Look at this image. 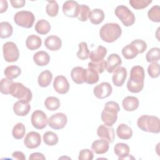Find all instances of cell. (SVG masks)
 I'll use <instances>...</instances> for the list:
<instances>
[{
    "mask_svg": "<svg viewBox=\"0 0 160 160\" xmlns=\"http://www.w3.org/2000/svg\"><path fill=\"white\" fill-rule=\"evenodd\" d=\"M144 70L141 66H133L130 71V77L127 82L128 89L133 93L141 92L144 87Z\"/></svg>",
    "mask_w": 160,
    "mask_h": 160,
    "instance_id": "6da1fadb",
    "label": "cell"
},
{
    "mask_svg": "<svg viewBox=\"0 0 160 160\" xmlns=\"http://www.w3.org/2000/svg\"><path fill=\"white\" fill-rule=\"evenodd\" d=\"M122 30L117 23L110 22L103 25L99 31V35L102 40L107 42H112L117 40L121 35Z\"/></svg>",
    "mask_w": 160,
    "mask_h": 160,
    "instance_id": "7a4b0ae2",
    "label": "cell"
},
{
    "mask_svg": "<svg viewBox=\"0 0 160 160\" xmlns=\"http://www.w3.org/2000/svg\"><path fill=\"white\" fill-rule=\"evenodd\" d=\"M119 111L118 103L112 101L107 102L101 113V119L104 124L108 126H112L117 121L118 112Z\"/></svg>",
    "mask_w": 160,
    "mask_h": 160,
    "instance_id": "3957f363",
    "label": "cell"
},
{
    "mask_svg": "<svg viewBox=\"0 0 160 160\" xmlns=\"http://www.w3.org/2000/svg\"><path fill=\"white\" fill-rule=\"evenodd\" d=\"M139 128L145 132L159 133L160 131L159 119L155 116L142 115L137 121Z\"/></svg>",
    "mask_w": 160,
    "mask_h": 160,
    "instance_id": "277c9868",
    "label": "cell"
},
{
    "mask_svg": "<svg viewBox=\"0 0 160 160\" xmlns=\"http://www.w3.org/2000/svg\"><path fill=\"white\" fill-rule=\"evenodd\" d=\"M11 94L13 97L19 99V101L27 103L31 101L32 96L31 90L20 82H14Z\"/></svg>",
    "mask_w": 160,
    "mask_h": 160,
    "instance_id": "5b68a950",
    "label": "cell"
},
{
    "mask_svg": "<svg viewBox=\"0 0 160 160\" xmlns=\"http://www.w3.org/2000/svg\"><path fill=\"white\" fill-rule=\"evenodd\" d=\"M114 12L125 26H132L135 22L134 13L126 6L120 5L117 6Z\"/></svg>",
    "mask_w": 160,
    "mask_h": 160,
    "instance_id": "8992f818",
    "label": "cell"
},
{
    "mask_svg": "<svg viewBox=\"0 0 160 160\" xmlns=\"http://www.w3.org/2000/svg\"><path fill=\"white\" fill-rule=\"evenodd\" d=\"M35 20L32 12L28 11H21L16 12L14 16L15 23L21 27L30 28L32 26Z\"/></svg>",
    "mask_w": 160,
    "mask_h": 160,
    "instance_id": "52a82bcc",
    "label": "cell"
},
{
    "mask_svg": "<svg viewBox=\"0 0 160 160\" xmlns=\"http://www.w3.org/2000/svg\"><path fill=\"white\" fill-rule=\"evenodd\" d=\"M3 56L6 61L12 62L16 61L19 56V49L13 42H7L2 46Z\"/></svg>",
    "mask_w": 160,
    "mask_h": 160,
    "instance_id": "ba28073f",
    "label": "cell"
},
{
    "mask_svg": "<svg viewBox=\"0 0 160 160\" xmlns=\"http://www.w3.org/2000/svg\"><path fill=\"white\" fill-rule=\"evenodd\" d=\"M32 125L38 129L45 128L48 123V119L46 114L41 110H36L33 112L31 118Z\"/></svg>",
    "mask_w": 160,
    "mask_h": 160,
    "instance_id": "9c48e42d",
    "label": "cell"
},
{
    "mask_svg": "<svg viewBox=\"0 0 160 160\" xmlns=\"http://www.w3.org/2000/svg\"><path fill=\"white\" fill-rule=\"evenodd\" d=\"M68 122L66 115L62 112H58L50 116L48 119L49 126L56 130L62 129Z\"/></svg>",
    "mask_w": 160,
    "mask_h": 160,
    "instance_id": "30bf717a",
    "label": "cell"
},
{
    "mask_svg": "<svg viewBox=\"0 0 160 160\" xmlns=\"http://www.w3.org/2000/svg\"><path fill=\"white\" fill-rule=\"evenodd\" d=\"M80 9V5L74 1H67L62 5L63 13L68 17H78Z\"/></svg>",
    "mask_w": 160,
    "mask_h": 160,
    "instance_id": "8fae6325",
    "label": "cell"
},
{
    "mask_svg": "<svg viewBox=\"0 0 160 160\" xmlns=\"http://www.w3.org/2000/svg\"><path fill=\"white\" fill-rule=\"evenodd\" d=\"M112 91L111 85L108 82H102L96 85L93 90L94 96L99 99H104L109 96Z\"/></svg>",
    "mask_w": 160,
    "mask_h": 160,
    "instance_id": "7c38bea8",
    "label": "cell"
},
{
    "mask_svg": "<svg viewBox=\"0 0 160 160\" xmlns=\"http://www.w3.org/2000/svg\"><path fill=\"white\" fill-rule=\"evenodd\" d=\"M53 88L59 94H64L69 89V84L66 77L59 75L55 78L53 82Z\"/></svg>",
    "mask_w": 160,
    "mask_h": 160,
    "instance_id": "4fadbf2b",
    "label": "cell"
},
{
    "mask_svg": "<svg viewBox=\"0 0 160 160\" xmlns=\"http://www.w3.org/2000/svg\"><path fill=\"white\" fill-rule=\"evenodd\" d=\"M97 135L109 142H112L114 140V128L105 124H101L97 129Z\"/></svg>",
    "mask_w": 160,
    "mask_h": 160,
    "instance_id": "5bb4252c",
    "label": "cell"
},
{
    "mask_svg": "<svg viewBox=\"0 0 160 160\" xmlns=\"http://www.w3.org/2000/svg\"><path fill=\"white\" fill-rule=\"evenodd\" d=\"M41 142L40 134L34 131H31L27 134L24 140V145L29 149H34L38 148Z\"/></svg>",
    "mask_w": 160,
    "mask_h": 160,
    "instance_id": "9a60e30c",
    "label": "cell"
},
{
    "mask_svg": "<svg viewBox=\"0 0 160 160\" xmlns=\"http://www.w3.org/2000/svg\"><path fill=\"white\" fill-rule=\"evenodd\" d=\"M122 63L120 56L117 54H110L106 61V70L108 72H114L118 68H119Z\"/></svg>",
    "mask_w": 160,
    "mask_h": 160,
    "instance_id": "2e32d148",
    "label": "cell"
},
{
    "mask_svg": "<svg viewBox=\"0 0 160 160\" xmlns=\"http://www.w3.org/2000/svg\"><path fill=\"white\" fill-rule=\"evenodd\" d=\"M127 76V71L124 67L118 68L112 75V82L116 86H121L124 84Z\"/></svg>",
    "mask_w": 160,
    "mask_h": 160,
    "instance_id": "e0dca14e",
    "label": "cell"
},
{
    "mask_svg": "<svg viewBox=\"0 0 160 160\" xmlns=\"http://www.w3.org/2000/svg\"><path fill=\"white\" fill-rule=\"evenodd\" d=\"M109 148V142L105 139H98L94 141L91 145L92 150L98 154L106 153Z\"/></svg>",
    "mask_w": 160,
    "mask_h": 160,
    "instance_id": "ac0fdd59",
    "label": "cell"
},
{
    "mask_svg": "<svg viewBox=\"0 0 160 160\" xmlns=\"http://www.w3.org/2000/svg\"><path fill=\"white\" fill-rule=\"evenodd\" d=\"M44 45L51 51H58L61 48L62 41L58 36L52 35L46 38L44 41Z\"/></svg>",
    "mask_w": 160,
    "mask_h": 160,
    "instance_id": "d6986e66",
    "label": "cell"
},
{
    "mask_svg": "<svg viewBox=\"0 0 160 160\" xmlns=\"http://www.w3.org/2000/svg\"><path fill=\"white\" fill-rule=\"evenodd\" d=\"M31 109V106L29 103L24 102L20 101H16L13 106L14 113L19 116H26Z\"/></svg>",
    "mask_w": 160,
    "mask_h": 160,
    "instance_id": "ffe728a7",
    "label": "cell"
},
{
    "mask_svg": "<svg viewBox=\"0 0 160 160\" xmlns=\"http://www.w3.org/2000/svg\"><path fill=\"white\" fill-rule=\"evenodd\" d=\"M71 76L72 81L78 84L84 82L85 69L82 67L77 66L74 68L71 72Z\"/></svg>",
    "mask_w": 160,
    "mask_h": 160,
    "instance_id": "44dd1931",
    "label": "cell"
},
{
    "mask_svg": "<svg viewBox=\"0 0 160 160\" xmlns=\"http://www.w3.org/2000/svg\"><path fill=\"white\" fill-rule=\"evenodd\" d=\"M139 100L134 96H127L122 100L123 108L127 111H133L139 107Z\"/></svg>",
    "mask_w": 160,
    "mask_h": 160,
    "instance_id": "7402d4cb",
    "label": "cell"
},
{
    "mask_svg": "<svg viewBox=\"0 0 160 160\" xmlns=\"http://www.w3.org/2000/svg\"><path fill=\"white\" fill-rule=\"evenodd\" d=\"M116 134L121 139L128 140L132 137V129L125 124H119L116 129Z\"/></svg>",
    "mask_w": 160,
    "mask_h": 160,
    "instance_id": "603a6c76",
    "label": "cell"
},
{
    "mask_svg": "<svg viewBox=\"0 0 160 160\" xmlns=\"http://www.w3.org/2000/svg\"><path fill=\"white\" fill-rule=\"evenodd\" d=\"M107 53V49L102 46H98L97 49L89 52V58L92 62H98L106 56Z\"/></svg>",
    "mask_w": 160,
    "mask_h": 160,
    "instance_id": "cb8c5ba5",
    "label": "cell"
},
{
    "mask_svg": "<svg viewBox=\"0 0 160 160\" xmlns=\"http://www.w3.org/2000/svg\"><path fill=\"white\" fill-rule=\"evenodd\" d=\"M33 60L38 66H46L49 63L50 61V56L48 52L40 51L34 54Z\"/></svg>",
    "mask_w": 160,
    "mask_h": 160,
    "instance_id": "d4e9b609",
    "label": "cell"
},
{
    "mask_svg": "<svg viewBox=\"0 0 160 160\" xmlns=\"http://www.w3.org/2000/svg\"><path fill=\"white\" fill-rule=\"evenodd\" d=\"M114 151L119 158V159H123L129 156V148L128 144L122 142L117 143L114 148Z\"/></svg>",
    "mask_w": 160,
    "mask_h": 160,
    "instance_id": "484cf974",
    "label": "cell"
},
{
    "mask_svg": "<svg viewBox=\"0 0 160 160\" xmlns=\"http://www.w3.org/2000/svg\"><path fill=\"white\" fill-rule=\"evenodd\" d=\"M52 79V74L49 70H45L40 73L38 78L39 85L42 88L48 86Z\"/></svg>",
    "mask_w": 160,
    "mask_h": 160,
    "instance_id": "4316f807",
    "label": "cell"
},
{
    "mask_svg": "<svg viewBox=\"0 0 160 160\" xmlns=\"http://www.w3.org/2000/svg\"><path fill=\"white\" fill-rule=\"evenodd\" d=\"M42 44L41 39L34 34L29 36L26 41V47L30 50H36L38 49Z\"/></svg>",
    "mask_w": 160,
    "mask_h": 160,
    "instance_id": "83f0119b",
    "label": "cell"
},
{
    "mask_svg": "<svg viewBox=\"0 0 160 160\" xmlns=\"http://www.w3.org/2000/svg\"><path fill=\"white\" fill-rule=\"evenodd\" d=\"M89 19L93 24H99L104 20V13L100 9H94L91 11Z\"/></svg>",
    "mask_w": 160,
    "mask_h": 160,
    "instance_id": "f1b7e54d",
    "label": "cell"
},
{
    "mask_svg": "<svg viewBox=\"0 0 160 160\" xmlns=\"http://www.w3.org/2000/svg\"><path fill=\"white\" fill-rule=\"evenodd\" d=\"M99 81L98 73L94 69L88 68L85 69L84 82L89 84H93Z\"/></svg>",
    "mask_w": 160,
    "mask_h": 160,
    "instance_id": "f546056e",
    "label": "cell"
},
{
    "mask_svg": "<svg viewBox=\"0 0 160 160\" xmlns=\"http://www.w3.org/2000/svg\"><path fill=\"white\" fill-rule=\"evenodd\" d=\"M51 29V25L45 19L39 20L35 25V30L39 34H46Z\"/></svg>",
    "mask_w": 160,
    "mask_h": 160,
    "instance_id": "4dcf8cb0",
    "label": "cell"
},
{
    "mask_svg": "<svg viewBox=\"0 0 160 160\" xmlns=\"http://www.w3.org/2000/svg\"><path fill=\"white\" fill-rule=\"evenodd\" d=\"M4 75L6 78L9 79H13L18 78L21 73V69L19 66L12 65L6 68L4 71Z\"/></svg>",
    "mask_w": 160,
    "mask_h": 160,
    "instance_id": "1f68e13d",
    "label": "cell"
},
{
    "mask_svg": "<svg viewBox=\"0 0 160 160\" xmlns=\"http://www.w3.org/2000/svg\"><path fill=\"white\" fill-rule=\"evenodd\" d=\"M12 27L8 22H1L0 23V37L2 39L8 38L12 34Z\"/></svg>",
    "mask_w": 160,
    "mask_h": 160,
    "instance_id": "d6a6232c",
    "label": "cell"
},
{
    "mask_svg": "<svg viewBox=\"0 0 160 160\" xmlns=\"http://www.w3.org/2000/svg\"><path fill=\"white\" fill-rule=\"evenodd\" d=\"M138 50L131 44L126 45L122 49V54L127 59H133L138 55Z\"/></svg>",
    "mask_w": 160,
    "mask_h": 160,
    "instance_id": "836d02e7",
    "label": "cell"
},
{
    "mask_svg": "<svg viewBox=\"0 0 160 160\" xmlns=\"http://www.w3.org/2000/svg\"><path fill=\"white\" fill-rule=\"evenodd\" d=\"M44 105L46 108L49 111H56L60 106V101L58 98L54 96L48 97L45 101Z\"/></svg>",
    "mask_w": 160,
    "mask_h": 160,
    "instance_id": "e575fe53",
    "label": "cell"
},
{
    "mask_svg": "<svg viewBox=\"0 0 160 160\" xmlns=\"http://www.w3.org/2000/svg\"><path fill=\"white\" fill-rule=\"evenodd\" d=\"M26 132V128L22 122L17 123L12 129V134L14 138L16 139H22Z\"/></svg>",
    "mask_w": 160,
    "mask_h": 160,
    "instance_id": "d590c367",
    "label": "cell"
},
{
    "mask_svg": "<svg viewBox=\"0 0 160 160\" xmlns=\"http://www.w3.org/2000/svg\"><path fill=\"white\" fill-rule=\"evenodd\" d=\"M58 137L52 131H47L43 135V141L46 145L54 146L58 142Z\"/></svg>",
    "mask_w": 160,
    "mask_h": 160,
    "instance_id": "8d00e7d4",
    "label": "cell"
},
{
    "mask_svg": "<svg viewBox=\"0 0 160 160\" xmlns=\"http://www.w3.org/2000/svg\"><path fill=\"white\" fill-rule=\"evenodd\" d=\"M146 59L149 62H158L160 59V49L159 48H151L146 53Z\"/></svg>",
    "mask_w": 160,
    "mask_h": 160,
    "instance_id": "74e56055",
    "label": "cell"
},
{
    "mask_svg": "<svg viewBox=\"0 0 160 160\" xmlns=\"http://www.w3.org/2000/svg\"><path fill=\"white\" fill-rule=\"evenodd\" d=\"M14 84V82L12 79L8 78H2L1 81V92L4 94H11V88Z\"/></svg>",
    "mask_w": 160,
    "mask_h": 160,
    "instance_id": "f35d334b",
    "label": "cell"
},
{
    "mask_svg": "<svg viewBox=\"0 0 160 160\" xmlns=\"http://www.w3.org/2000/svg\"><path fill=\"white\" fill-rule=\"evenodd\" d=\"M79 51L77 52V56L81 60L87 59L89 58V51L88 48V44L85 42H81L79 44Z\"/></svg>",
    "mask_w": 160,
    "mask_h": 160,
    "instance_id": "ab89813d",
    "label": "cell"
},
{
    "mask_svg": "<svg viewBox=\"0 0 160 160\" xmlns=\"http://www.w3.org/2000/svg\"><path fill=\"white\" fill-rule=\"evenodd\" d=\"M148 16L150 20L153 22H160V8L156 5L152 6L148 12Z\"/></svg>",
    "mask_w": 160,
    "mask_h": 160,
    "instance_id": "60d3db41",
    "label": "cell"
},
{
    "mask_svg": "<svg viewBox=\"0 0 160 160\" xmlns=\"http://www.w3.org/2000/svg\"><path fill=\"white\" fill-rule=\"evenodd\" d=\"M59 10L58 4L56 1H48L46 8V13L51 17H55L58 15Z\"/></svg>",
    "mask_w": 160,
    "mask_h": 160,
    "instance_id": "b9f144b4",
    "label": "cell"
},
{
    "mask_svg": "<svg viewBox=\"0 0 160 160\" xmlns=\"http://www.w3.org/2000/svg\"><path fill=\"white\" fill-rule=\"evenodd\" d=\"M88 68L95 70L98 73H102L106 69V61L104 59L98 62H89Z\"/></svg>",
    "mask_w": 160,
    "mask_h": 160,
    "instance_id": "7bdbcfd3",
    "label": "cell"
},
{
    "mask_svg": "<svg viewBox=\"0 0 160 160\" xmlns=\"http://www.w3.org/2000/svg\"><path fill=\"white\" fill-rule=\"evenodd\" d=\"M91 11L87 5L81 4L80 5L79 12L78 16V19L81 21H86L89 17Z\"/></svg>",
    "mask_w": 160,
    "mask_h": 160,
    "instance_id": "ee69618b",
    "label": "cell"
},
{
    "mask_svg": "<svg viewBox=\"0 0 160 160\" xmlns=\"http://www.w3.org/2000/svg\"><path fill=\"white\" fill-rule=\"evenodd\" d=\"M152 2L151 0H130V5L135 9H142Z\"/></svg>",
    "mask_w": 160,
    "mask_h": 160,
    "instance_id": "f6af8a7d",
    "label": "cell"
},
{
    "mask_svg": "<svg viewBox=\"0 0 160 160\" xmlns=\"http://www.w3.org/2000/svg\"><path fill=\"white\" fill-rule=\"evenodd\" d=\"M148 72L150 77L156 78L159 76V64L158 62H153L148 68Z\"/></svg>",
    "mask_w": 160,
    "mask_h": 160,
    "instance_id": "bcb514c9",
    "label": "cell"
},
{
    "mask_svg": "<svg viewBox=\"0 0 160 160\" xmlns=\"http://www.w3.org/2000/svg\"><path fill=\"white\" fill-rule=\"evenodd\" d=\"M131 44H132L136 48L138 54L144 52L147 48L146 42L142 39H135L133 41H132Z\"/></svg>",
    "mask_w": 160,
    "mask_h": 160,
    "instance_id": "7dc6e473",
    "label": "cell"
},
{
    "mask_svg": "<svg viewBox=\"0 0 160 160\" xmlns=\"http://www.w3.org/2000/svg\"><path fill=\"white\" fill-rule=\"evenodd\" d=\"M94 155L92 151L89 149H84L80 151L78 159L79 160H92Z\"/></svg>",
    "mask_w": 160,
    "mask_h": 160,
    "instance_id": "c3c4849f",
    "label": "cell"
},
{
    "mask_svg": "<svg viewBox=\"0 0 160 160\" xmlns=\"http://www.w3.org/2000/svg\"><path fill=\"white\" fill-rule=\"evenodd\" d=\"M10 2L13 8H20L25 5L26 1L24 0H11Z\"/></svg>",
    "mask_w": 160,
    "mask_h": 160,
    "instance_id": "681fc988",
    "label": "cell"
},
{
    "mask_svg": "<svg viewBox=\"0 0 160 160\" xmlns=\"http://www.w3.org/2000/svg\"><path fill=\"white\" fill-rule=\"evenodd\" d=\"M29 160H32V159H46L45 156L40 152H34L32 153L29 158Z\"/></svg>",
    "mask_w": 160,
    "mask_h": 160,
    "instance_id": "f907efd6",
    "label": "cell"
},
{
    "mask_svg": "<svg viewBox=\"0 0 160 160\" xmlns=\"http://www.w3.org/2000/svg\"><path fill=\"white\" fill-rule=\"evenodd\" d=\"M12 156L13 158L19 159V160H24L26 159V157L24 154L21 151H15L12 154Z\"/></svg>",
    "mask_w": 160,
    "mask_h": 160,
    "instance_id": "816d5d0a",
    "label": "cell"
},
{
    "mask_svg": "<svg viewBox=\"0 0 160 160\" xmlns=\"http://www.w3.org/2000/svg\"><path fill=\"white\" fill-rule=\"evenodd\" d=\"M8 5L6 1L1 0L0 1V12L2 13L5 12L8 9Z\"/></svg>",
    "mask_w": 160,
    "mask_h": 160,
    "instance_id": "f5cc1de1",
    "label": "cell"
}]
</instances>
